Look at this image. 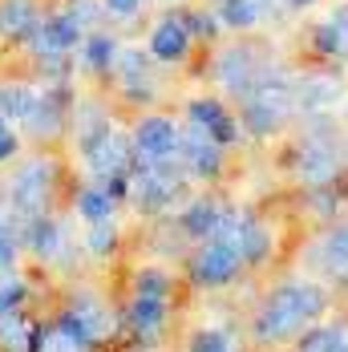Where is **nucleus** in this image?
Masks as SVG:
<instances>
[{"mask_svg":"<svg viewBox=\"0 0 348 352\" xmlns=\"http://www.w3.org/2000/svg\"><path fill=\"white\" fill-rule=\"evenodd\" d=\"M118 94L130 102V106H150L162 89V77H158V61L146 53V49H122L118 65H113V77Z\"/></svg>","mask_w":348,"mask_h":352,"instance_id":"6e6552de","label":"nucleus"},{"mask_svg":"<svg viewBox=\"0 0 348 352\" xmlns=\"http://www.w3.org/2000/svg\"><path fill=\"white\" fill-rule=\"evenodd\" d=\"M328 308V296L324 287L312 280H283L263 300V308L255 312V336L263 344H287V340H300L316 320L324 316Z\"/></svg>","mask_w":348,"mask_h":352,"instance_id":"f257e3e1","label":"nucleus"},{"mask_svg":"<svg viewBox=\"0 0 348 352\" xmlns=\"http://www.w3.org/2000/svg\"><path fill=\"white\" fill-rule=\"evenodd\" d=\"M166 316H171V296H150V292H134L130 312H126V320H130V332L138 336L142 344L162 340Z\"/></svg>","mask_w":348,"mask_h":352,"instance_id":"aec40b11","label":"nucleus"},{"mask_svg":"<svg viewBox=\"0 0 348 352\" xmlns=\"http://www.w3.org/2000/svg\"><path fill=\"white\" fill-rule=\"evenodd\" d=\"M195 33H191V25H186V12L178 8V12H162L158 21H154V29L146 36V53L158 61V65H182L191 53H195Z\"/></svg>","mask_w":348,"mask_h":352,"instance_id":"f8f14e48","label":"nucleus"},{"mask_svg":"<svg viewBox=\"0 0 348 352\" xmlns=\"http://www.w3.org/2000/svg\"><path fill=\"white\" fill-rule=\"evenodd\" d=\"M73 106H77L73 81H45V85H41V98H36L33 118L25 122V130L36 134V138H57V134L73 122Z\"/></svg>","mask_w":348,"mask_h":352,"instance_id":"9b49d317","label":"nucleus"},{"mask_svg":"<svg viewBox=\"0 0 348 352\" xmlns=\"http://www.w3.org/2000/svg\"><path fill=\"white\" fill-rule=\"evenodd\" d=\"M186 182H191V170L182 166V158H162V162L134 158V166L126 175V199L142 214H162L182 199Z\"/></svg>","mask_w":348,"mask_h":352,"instance_id":"7ed1b4c3","label":"nucleus"},{"mask_svg":"<svg viewBox=\"0 0 348 352\" xmlns=\"http://www.w3.org/2000/svg\"><path fill=\"white\" fill-rule=\"evenodd\" d=\"M272 65V53L255 41H231L215 53V65H210V77L219 81V89L227 98H243L247 89L255 85V77Z\"/></svg>","mask_w":348,"mask_h":352,"instance_id":"0eeeda50","label":"nucleus"},{"mask_svg":"<svg viewBox=\"0 0 348 352\" xmlns=\"http://www.w3.org/2000/svg\"><path fill=\"white\" fill-rule=\"evenodd\" d=\"M118 199H122V190H118V186H109V182H98V178H94L89 186H81V190H77V214H81L85 223L113 219Z\"/></svg>","mask_w":348,"mask_h":352,"instance_id":"393cba45","label":"nucleus"},{"mask_svg":"<svg viewBox=\"0 0 348 352\" xmlns=\"http://www.w3.org/2000/svg\"><path fill=\"white\" fill-rule=\"evenodd\" d=\"M316 259H320L328 272L345 276V272H348V223L332 227V231L320 239V247H316Z\"/></svg>","mask_w":348,"mask_h":352,"instance_id":"cd10ccee","label":"nucleus"},{"mask_svg":"<svg viewBox=\"0 0 348 352\" xmlns=\"http://www.w3.org/2000/svg\"><path fill=\"white\" fill-rule=\"evenodd\" d=\"M182 12H186V25H191L195 41H215L223 33V21H219L215 8H182Z\"/></svg>","mask_w":348,"mask_h":352,"instance_id":"c756f323","label":"nucleus"},{"mask_svg":"<svg viewBox=\"0 0 348 352\" xmlns=\"http://www.w3.org/2000/svg\"><path fill=\"white\" fill-rule=\"evenodd\" d=\"M65 12H69L85 33H89V29H102V21H105V4L102 0H69Z\"/></svg>","mask_w":348,"mask_h":352,"instance_id":"7c9ffc66","label":"nucleus"},{"mask_svg":"<svg viewBox=\"0 0 348 352\" xmlns=\"http://www.w3.org/2000/svg\"><path fill=\"white\" fill-rule=\"evenodd\" d=\"M85 29L73 21L65 8H53L36 21V29L25 36V49L33 53V61H49V57H73L81 45Z\"/></svg>","mask_w":348,"mask_h":352,"instance_id":"1a4fd4ad","label":"nucleus"},{"mask_svg":"<svg viewBox=\"0 0 348 352\" xmlns=\"http://www.w3.org/2000/svg\"><path fill=\"white\" fill-rule=\"evenodd\" d=\"M122 49H126V45H122V36H118V33L89 29V33L81 36V45H77L73 61H77V69H81V73L109 81V77H113V65H118V57H122Z\"/></svg>","mask_w":348,"mask_h":352,"instance_id":"6ab92c4d","label":"nucleus"},{"mask_svg":"<svg viewBox=\"0 0 348 352\" xmlns=\"http://www.w3.org/2000/svg\"><path fill=\"white\" fill-rule=\"evenodd\" d=\"M320 0H287V12H304V8H316Z\"/></svg>","mask_w":348,"mask_h":352,"instance_id":"c9c22d12","label":"nucleus"},{"mask_svg":"<svg viewBox=\"0 0 348 352\" xmlns=\"http://www.w3.org/2000/svg\"><path fill=\"white\" fill-rule=\"evenodd\" d=\"M186 122L199 126V130H207L219 146H235V142L247 134L243 122H239V113L231 106H223L219 98H191V102H186Z\"/></svg>","mask_w":348,"mask_h":352,"instance_id":"dca6fc26","label":"nucleus"},{"mask_svg":"<svg viewBox=\"0 0 348 352\" xmlns=\"http://www.w3.org/2000/svg\"><path fill=\"white\" fill-rule=\"evenodd\" d=\"M25 247L33 251L36 259L53 263L69 251V235H65V223H57L53 214H36L25 223Z\"/></svg>","mask_w":348,"mask_h":352,"instance_id":"412c9836","label":"nucleus"},{"mask_svg":"<svg viewBox=\"0 0 348 352\" xmlns=\"http://www.w3.org/2000/svg\"><path fill=\"white\" fill-rule=\"evenodd\" d=\"M186 352H239V344H235V336L223 332V328H199V332H191Z\"/></svg>","mask_w":348,"mask_h":352,"instance_id":"c85d7f7f","label":"nucleus"},{"mask_svg":"<svg viewBox=\"0 0 348 352\" xmlns=\"http://www.w3.org/2000/svg\"><path fill=\"white\" fill-rule=\"evenodd\" d=\"M215 12H219L223 29H231V33H251L268 21L259 0H215Z\"/></svg>","mask_w":348,"mask_h":352,"instance_id":"a878e982","label":"nucleus"},{"mask_svg":"<svg viewBox=\"0 0 348 352\" xmlns=\"http://www.w3.org/2000/svg\"><path fill=\"white\" fill-rule=\"evenodd\" d=\"M312 53L328 65H348V0L328 8L312 25Z\"/></svg>","mask_w":348,"mask_h":352,"instance_id":"a211bd4d","label":"nucleus"},{"mask_svg":"<svg viewBox=\"0 0 348 352\" xmlns=\"http://www.w3.org/2000/svg\"><path fill=\"white\" fill-rule=\"evenodd\" d=\"M178 158H182V166L191 170V178H215V175H223L227 146H219L207 130H199V126L186 122V126H182V150H178Z\"/></svg>","mask_w":348,"mask_h":352,"instance_id":"f3484780","label":"nucleus"},{"mask_svg":"<svg viewBox=\"0 0 348 352\" xmlns=\"http://www.w3.org/2000/svg\"><path fill=\"white\" fill-rule=\"evenodd\" d=\"M77 150H81L89 175L98 182H109V186H118L126 195V175L134 166V142H130V134H122L113 122H105L102 130L77 138Z\"/></svg>","mask_w":348,"mask_h":352,"instance_id":"20e7f679","label":"nucleus"},{"mask_svg":"<svg viewBox=\"0 0 348 352\" xmlns=\"http://www.w3.org/2000/svg\"><path fill=\"white\" fill-rule=\"evenodd\" d=\"M36 98H41V85H29V81H0V113L8 126H25L36 109Z\"/></svg>","mask_w":348,"mask_h":352,"instance_id":"b1692460","label":"nucleus"},{"mask_svg":"<svg viewBox=\"0 0 348 352\" xmlns=\"http://www.w3.org/2000/svg\"><path fill=\"white\" fill-rule=\"evenodd\" d=\"M296 113H300L296 109V73L276 65V61L259 73L255 85L239 98V122L255 138H268V134L283 130Z\"/></svg>","mask_w":348,"mask_h":352,"instance_id":"f03ea898","label":"nucleus"},{"mask_svg":"<svg viewBox=\"0 0 348 352\" xmlns=\"http://www.w3.org/2000/svg\"><path fill=\"white\" fill-rule=\"evenodd\" d=\"M105 4V16H113V21H134L146 12V0H102Z\"/></svg>","mask_w":348,"mask_h":352,"instance_id":"72a5a7b5","label":"nucleus"},{"mask_svg":"<svg viewBox=\"0 0 348 352\" xmlns=\"http://www.w3.org/2000/svg\"><path fill=\"white\" fill-rule=\"evenodd\" d=\"M85 247L94 255H109L118 247V223L113 219H102V223H89V235H85Z\"/></svg>","mask_w":348,"mask_h":352,"instance_id":"2f4dec72","label":"nucleus"},{"mask_svg":"<svg viewBox=\"0 0 348 352\" xmlns=\"http://www.w3.org/2000/svg\"><path fill=\"white\" fill-rule=\"evenodd\" d=\"M21 304H25V283L0 280V308H21Z\"/></svg>","mask_w":348,"mask_h":352,"instance_id":"f704fd0d","label":"nucleus"},{"mask_svg":"<svg viewBox=\"0 0 348 352\" xmlns=\"http://www.w3.org/2000/svg\"><path fill=\"white\" fill-rule=\"evenodd\" d=\"M296 352H348V328L312 324V328L296 340Z\"/></svg>","mask_w":348,"mask_h":352,"instance_id":"bb28decb","label":"nucleus"},{"mask_svg":"<svg viewBox=\"0 0 348 352\" xmlns=\"http://www.w3.org/2000/svg\"><path fill=\"white\" fill-rule=\"evenodd\" d=\"M41 16H45L41 0H0V36L12 45H25V36L36 29Z\"/></svg>","mask_w":348,"mask_h":352,"instance_id":"4be33fe9","label":"nucleus"},{"mask_svg":"<svg viewBox=\"0 0 348 352\" xmlns=\"http://www.w3.org/2000/svg\"><path fill=\"white\" fill-rule=\"evenodd\" d=\"M336 106H345V85L336 73H304L296 77V109L312 118H332Z\"/></svg>","mask_w":348,"mask_h":352,"instance_id":"4468645a","label":"nucleus"},{"mask_svg":"<svg viewBox=\"0 0 348 352\" xmlns=\"http://www.w3.org/2000/svg\"><path fill=\"white\" fill-rule=\"evenodd\" d=\"M239 272H243L239 251L231 243H223V239H207L195 251V259H191V280L203 283V287H223V283L235 280Z\"/></svg>","mask_w":348,"mask_h":352,"instance_id":"2eb2a0df","label":"nucleus"},{"mask_svg":"<svg viewBox=\"0 0 348 352\" xmlns=\"http://www.w3.org/2000/svg\"><path fill=\"white\" fill-rule=\"evenodd\" d=\"M17 247H21V239H17L12 223H4V219H0V276H8V272H12V263H17Z\"/></svg>","mask_w":348,"mask_h":352,"instance_id":"473e14b6","label":"nucleus"},{"mask_svg":"<svg viewBox=\"0 0 348 352\" xmlns=\"http://www.w3.org/2000/svg\"><path fill=\"white\" fill-rule=\"evenodd\" d=\"M53 195H57V166L49 158H29L8 178V211L21 223H29L36 214H49Z\"/></svg>","mask_w":348,"mask_h":352,"instance_id":"423d86ee","label":"nucleus"},{"mask_svg":"<svg viewBox=\"0 0 348 352\" xmlns=\"http://www.w3.org/2000/svg\"><path fill=\"white\" fill-rule=\"evenodd\" d=\"M296 175L312 186L336 182L345 175V146L332 130V118H312V134L296 146Z\"/></svg>","mask_w":348,"mask_h":352,"instance_id":"39448f33","label":"nucleus"},{"mask_svg":"<svg viewBox=\"0 0 348 352\" xmlns=\"http://www.w3.org/2000/svg\"><path fill=\"white\" fill-rule=\"evenodd\" d=\"M134 142V158H150V162H162V158H178L182 150V126L166 118V113H142L130 130Z\"/></svg>","mask_w":348,"mask_h":352,"instance_id":"ddd939ff","label":"nucleus"},{"mask_svg":"<svg viewBox=\"0 0 348 352\" xmlns=\"http://www.w3.org/2000/svg\"><path fill=\"white\" fill-rule=\"evenodd\" d=\"M223 214H227V207H223L219 199H195V203H186V211H182V219H178V227H182V235L207 243L210 235H215V227L223 223Z\"/></svg>","mask_w":348,"mask_h":352,"instance_id":"5701e85b","label":"nucleus"},{"mask_svg":"<svg viewBox=\"0 0 348 352\" xmlns=\"http://www.w3.org/2000/svg\"><path fill=\"white\" fill-rule=\"evenodd\" d=\"M53 332H61L77 349H94L98 340L109 336V312H105L102 300H94V296H73L69 308L57 316Z\"/></svg>","mask_w":348,"mask_h":352,"instance_id":"9d476101","label":"nucleus"}]
</instances>
